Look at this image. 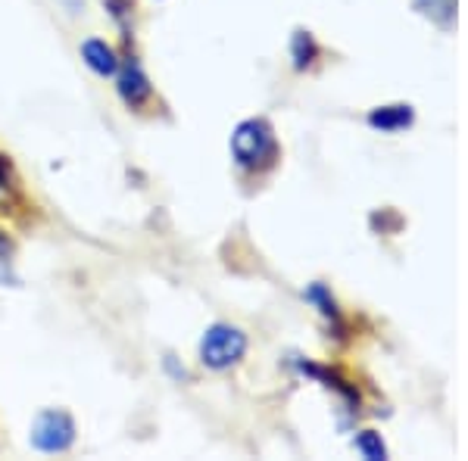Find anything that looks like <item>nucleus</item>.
Returning <instances> with one entry per match:
<instances>
[{
	"mask_svg": "<svg viewBox=\"0 0 468 461\" xmlns=\"http://www.w3.org/2000/svg\"><path fill=\"white\" fill-rule=\"evenodd\" d=\"M356 449H359L366 458H372V461L388 458V449H384L381 436H378V434H372V430H366V434H359V436H356Z\"/></svg>",
	"mask_w": 468,
	"mask_h": 461,
	"instance_id": "obj_9",
	"label": "nucleus"
},
{
	"mask_svg": "<svg viewBox=\"0 0 468 461\" xmlns=\"http://www.w3.org/2000/svg\"><path fill=\"white\" fill-rule=\"evenodd\" d=\"M415 6L428 19H434L437 26H450L452 16H456V0H415Z\"/></svg>",
	"mask_w": 468,
	"mask_h": 461,
	"instance_id": "obj_7",
	"label": "nucleus"
},
{
	"mask_svg": "<svg viewBox=\"0 0 468 461\" xmlns=\"http://www.w3.org/2000/svg\"><path fill=\"white\" fill-rule=\"evenodd\" d=\"M116 90H119V97L128 103L132 110H138V107H144V103L150 100V79L144 75V69H141L138 63H128L122 66V69L116 72Z\"/></svg>",
	"mask_w": 468,
	"mask_h": 461,
	"instance_id": "obj_4",
	"label": "nucleus"
},
{
	"mask_svg": "<svg viewBox=\"0 0 468 461\" xmlns=\"http://www.w3.org/2000/svg\"><path fill=\"white\" fill-rule=\"evenodd\" d=\"M368 125L378 131H399V128L412 125V107H378L368 112Z\"/></svg>",
	"mask_w": 468,
	"mask_h": 461,
	"instance_id": "obj_6",
	"label": "nucleus"
},
{
	"mask_svg": "<svg viewBox=\"0 0 468 461\" xmlns=\"http://www.w3.org/2000/svg\"><path fill=\"white\" fill-rule=\"evenodd\" d=\"M81 59H85L88 69L94 75H101V79H112V75L119 72L116 50H112L107 41H101V37H88V41H81Z\"/></svg>",
	"mask_w": 468,
	"mask_h": 461,
	"instance_id": "obj_5",
	"label": "nucleus"
},
{
	"mask_svg": "<svg viewBox=\"0 0 468 461\" xmlns=\"http://www.w3.org/2000/svg\"><path fill=\"white\" fill-rule=\"evenodd\" d=\"M10 256V240H6V234H0V259H6Z\"/></svg>",
	"mask_w": 468,
	"mask_h": 461,
	"instance_id": "obj_12",
	"label": "nucleus"
},
{
	"mask_svg": "<svg viewBox=\"0 0 468 461\" xmlns=\"http://www.w3.org/2000/svg\"><path fill=\"white\" fill-rule=\"evenodd\" d=\"M110 10V16L119 22V26H125V16L132 13V0H103Z\"/></svg>",
	"mask_w": 468,
	"mask_h": 461,
	"instance_id": "obj_10",
	"label": "nucleus"
},
{
	"mask_svg": "<svg viewBox=\"0 0 468 461\" xmlns=\"http://www.w3.org/2000/svg\"><path fill=\"white\" fill-rule=\"evenodd\" d=\"M6 181H10V165H6V160L0 156V191L6 187Z\"/></svg>",
	"mask_w": 468,
	"mask_h": 461,
	"instance_id": "obj_11",
	"label": "nucleus"
},
{
	"mask_svg": "<svg viewBox=\"0 0 468 461\" xmlns=\"http://www.w3.org/2000/svg\"><path fill=\"white\" fill-rule=\"evenodd\" d=\"M247 352V334L231 324H213L200 340V361L213 372H225V368L238 365Z\"/></svg>",
	"mask_w": 468,
	"mask_h": 461,
	"instance_id": "obj_2",
	"label": "nucleus"
},
{
	"mask_svg": "<svg viewBox=\"0 0 468 461\" xmlns=\"http://www.w3.org/2000/svg\"><path fill=\"white\" fill-rule=\"evenodd\" d=\"M231 156L240 169H269L278 156L275 131L262 119H247L231 134Z\"/></svg>",
	"mask_w": 468,
	"mask_h": 461,
	"instance_id": "obj_1",
	"label": "nucleus"
},
{
	"mask_svg": "<svg viewBox=\"0 0 468 461\" xmlns=\"http://www.w3.org/2000/svg\"><path fill=\"white\" fill-rule=\"evenodd\" d=\"M291 50H293V66H297V69H306L315 57V41L309 37V32H297L293 35Z\"/></svg>",
	"mask_w": 468,
	"mask_h": 461,
	"instance_id": "obj_8",
	"label": "nucleus"
},
{
	"mask_svg": "<svg viewBox=\"0 0 468 461\" xmlns=\"http://www.w3.org/2000/svg\"><path fill=\"white\" fill-rule=\"evenodd\" d=\"M75 443V421L69 418V412L63 408H44L32 424V445L37 452H66Z\"/></svg>",
	"mask_w": 468,
	"mask_h": 461,
	"instance_id": "obj_3",
	"label": "nucleus"
}]
</instances>
